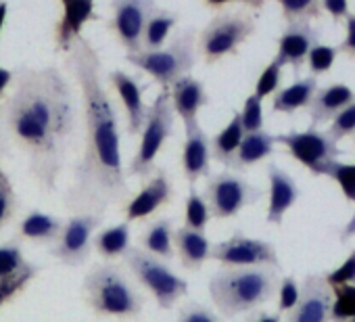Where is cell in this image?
I'll list each match as a JSON object with an SVG mask.
<instances>
[{"instance_id": "cell-1", "label": "cell", "mask_w": 355, "mask_h": 322, "mask_svg": "<svg viewBox=\"0 0 355 322\" xmlns=\"http://www.w3.org/2000/svg\"><path fill=\"white\" fill-rule=\"evenodd\" d=\"M67 71L80 92L84 146L76 161L71 183L63 195L69 212L103 214L130 195L128 170L121 161L119 119L103 82V61L94 44L80 36L65 59Z\"/></svg>"}, {"instance_id": "cell-2", "label": "cell", "mask_w": 355, "mask_h": 322, "mask_svg": "<svg viewBox=\"0 0 355 322\" xmlns=\"http://www.w3.org/2000/svg\"><path fill=\"white\" fill-rule=\"evenodd\" d=\"M80 111L73 86L59 67L21 65L15 69L13 92L0 105V115L44 195L59 189Z\"/></svg>"}, {"instance_id": "cell-3", "label": "cell", "mask_w": 355, "mask_h": 322, "mask_svg": "<svg viewBox=\"0 0 355 322\" xmlns=\"http://www.w3.org/2000/svg\"><path fill=\"white\" fill-rule=\"evenodd\" d=\"M278 272L274 266H224L209 280V297L224 318L261 310L278 295Z\"/></svg>"}, {"instance_id": "cell-4", "label": "cell", "mask_w": 355, "mask_h": 322, "mask_svg": "<svg viewBox=\"0 0 355 322\" xmlns=\"http://www.w3.org/2000/svg\"><path fill=\"white\" fill-rule=\"evenodd\" d=\"M82 297L98 318H138L144 297L115 264H94L82 280Z\"/></svg>"}, {"instance_id": "cell-5", "label": "cell", "mask_w": 355, "mask_h": 322, "mask_svg": "<svg viewBox=\"0 0 355 322\" xmlns=\"http://www.w3.org/2000/svg\"><path fill=\"white\" fill-rule=\"evenodd\" d=\"M197 32L184 30L178 34L167 46H161L157 51H138L128 53L125 61L134 65L136 69L148 74L161 88H169L175 80L191 74L197 65Z\"/></svg>"}, {"instance_id": "cell-6", "label": "cell", "mask_w": 355, "mask_h": 322, "mask_svg": "<svg viewBox=\"0 0 355 322\" xmlns=\"http://www.w3.org/2000/svg\"><path fill=\"white\" fill-rule=\"evenodd\" d=\"M123 262L132 276L155 297L159 310H169L189 295V280L178 276L163 257L142 247H130Z\"/></svg>"}, {"instance_id": "cell-7", "label": "cell", "mask_w": 355, "mask_h": 322, "mask_svg": "<svg viewBox=\"0 0 355 322\" xmlns=\"http://www.w3.org/2000/svg\"><path fill=\"white\" fill-rule=\"evenodd\" d=\"M173 103H171V92L169 88H163L153 105L148 107L146 124L142 128V138L138 144V151L134 153L130 166H128V176L134 178H148L155 170V161L167 138L173 134Z\"/></svg>"}, {"instance_id": "cell-8", "label": "cell", "mask_w": 355, "mask_h": 322, "mask_svg": "<svg viewBox=\"0 0 355 322\" xmlns=\"http://www.w3.org/2000/svg\"><path fill=\"white\" fill-rule=\"evenodd\" d=\"M255 30L257 24L251 13L224 11L216 15L199 34V55L207 65H214L230 55H236L239 49L255 34Z\"/></svg>"}, {"instance_id": "cell-9", "label": "cell", "mask_w": 355, "mask_h": 322, "mask_svg": "<svg viewBox=\"0 0 355 322\" xmlns=\"http://www.w3.org/2000/svg\"><path fill=\"white\" fill-rule=\"evenodd\" d=\"M103 224V214L96 212H73L57 237V241L51 245L49 253L59 264L69 268H80L88 262L92 249H94V232Z\"/></svg>"}, {"instance_id": "cell-10", "label": "cell", "mask_w": 355, "mask_h": 322, "mask_svg": "<svg viewBox=\"0 0 355 322\" xmlns=\"http://www.w3.org/2000/svg\"><path fill=\"white\" fill-rule=\"evenodd\" d=\"M263 197L261 189L247 183L243 176L232 172H218L207 176L205 199L216 220L236 218L245 207L257 203Z\"/></svg>"}, {"instance_id": "cell-11", "label": "cell", "mask_w": 355, "mask_h": 322, "mask_svg": "<svg viewBox=\"0 0 355 322\" xmlns=\"http://www.w3.org/2000/svg\"><path fill=\"white\" fill-rule=\"evenodd\" d=\"M278 144H284L291 157L303 168L311 172V176H326L328 166L343 155L336 140L326 132L318 130V126H309L303 132H288L276 136Z\"/></svg>"}, {"instance_id": "cell-12", "label": "cell", "mask_w": 355, "mask_h": 322, "mask_svg": "<svg viewBox=\"0 0 355 322\" xmlns=\"http://www.w3.org/2000/svg\"><path fill=\"white\" fill-rule=\"evenodd\" d=\"M111 19L107 28L125 53L142 51L144 28L148 19L159 11L157 0H109Z\"/></svg>"}, {"instance_id": "cell-13", "label": "cell", "mask_w": 355, "mask_h": 322, "mask_svg": "<svg viewBox=\"0 0 355 322\" xmlns=\"http://www.w3.org/2000/svg\"><path fill=\"white\" fill-rule=\"evenodd\" d=\"M40 266L26 257L21 239L0 243V310L13 303L40 274Z\"/></svg>"}, {"instance_id": "cell-14", "label": "cell", "mask_w": 355, "mask_h": 322, "mask_svg": "<svg viewBox=\"0 0 355 322\" xmlns=\"http://www.w3.org/2000/svg\"><path fill=\"white\" fill-rule=\"evenodd\" d=\"M214 262L222 266H274L282 268L278 251L272 243L263 239L247 237L243 230H236L230 239L216 243L211 247Z\"/></svg>"}, {"instance_id": "cell-15", "label": "cell", "mask_w": 355, "mask_h": 322, "mask_svg": "<svg viewBox=\"0 0 355 322\" xmlns=\"http://www.w3.org/2000/svg\"><path fill=\"white\" fill-rule=\"evenodd\" d=\"M332 285L326 274H307L301 285L297 305L286 314L291 322H326L332 312Z\"/></svg>"}, {"instance_id": "cell-16", "label": "cell", "mask_w": 355, "mask_h": 322, "mask_svg": "<svg viewBox=\"0 0 355 322\" xmlns=\"http://www.w3.org/2000/svg\"><path fill=\"white\" fill-rule=\"evenodd\" d=\"M173 185L171 178L167 176L165 170H157L155 176H150V180L140 189L138 195H134L125 207V220L128 222H136V220H144L148 216H153L157 210H161L163 205L173 201Z\"/></svg>"}, {"instance_id": "cell-17", "label": "cell", "mask_w": 355, "mask_h": 322, "mask_svg": "<svg viewBox=\"0 0 355 322\" xmlns=\"http://www.w3.org/2000/svg\"><path fill=\"white\" fill-rule=\"evenodd\" d=\"M96 0H69L63 5V15L55 26V51L67 55L76 40L82 36V30L90 22H98L101 17L94 11Z\"/></svg>"}, {"instance_id": "cell-18", "label": "cell", "mask_w": 355, "mask_h": 322, "mask_svg": "<svg viewBox=\"0 0 355 322\" xmlns=\"http://www.w3.org/2000/svg\"><path fill=\"white\" fill-rule=\"evenodd\" d=\"M320 42V30L313 28L309 22H293L284 28L278 38V59L284 65H291L299 71L311 53V49Z\"/></svg>"}, {"instance_id": "cell-19", "label": "cell", "mask_w": 355, "mask_h": 322, "mask_svg": "<svg viewBox=\"0 0 355 322\" xmlns=\"http://www.w3.org/2000/svg\"><path fill=\"white\" fill-rule=\"evenodd\" d=\"M171 103L175 109V115L182 119L184 130H193L199 126V111L209 105V94L205 90V84L191 74L182 76L169 86Z\"/></svg>"}, {"instance_id": "cell-20", "label": "cell", "mask_w": 355, "mask_h": 322, "mask_svg": "<svg viewBox=\"0 0 355 322\" xmlns=\"http://www.w3.org/2000/svg\"><path fill=\"white\" fill-rule=\"evenodd\" d=\"M109 84L115 88V92L121 99V105L125 109V117H128V134L134 136L138 132H142L144 124H146V115H148V107L144 105V86L130 74H125L123 69H113L107 76Z\"/></svg>"}, {"instance_id": "cell-21", "label": "cell", "mask_w": 355, "mask_h": 322, "mask_svg": "<svg viewBox=\"0 0 355 322\" xmlns=\"http://www.w3.org/2000/svg\"><path fill=\"white\" fill-rule=\"evenodd\" d=\"M211 138L201 126L187 130V140L182 144V174L191 185H197L203 176L211 174Z\"/></svg>"}, {"instance_id": "cell-22", "label": "cell", "mask_w": 355, "mask_h": 322, "mask_svg": "<svg viewBox=\"0 0 355 322\" xmlns=\"http://www.w3.org/2000/svg\"><path fill=\"white\" fill-rule=\"evenodd\" d=\"M266 172H268V183H270V205L266 212V220H268V224L280 226L286 212L297 203L301 193H299V187L293 180V176L286 174L276 164H270Z\"/></svg>"}, {"instance_id": "cell-23", "label": "cell", "mask_w": 355, "mask_h": 322, "mask_svg": "<svg viewBox=\"0 0 355 322\" xmlns=\"http://www.w3.org/2000/svg\"><path fill=\"white\" fill-rule=\"evenodd\" d=\"M173 245H175V255L180 257L182 268L193 270V272L199 270L211 257V247H214L205 230L193 228L189 224L175 230Z\"/></svg>"}, {"instance_id": "cell-24", "label": "cell", "mask_w": 355, "mask_h": 322, "mask_svg": "<svg viewBox=\"0 0 355 322\" xmlns=\"http://www.w3.org/2000/svg\"><path fill=\"white\" fill-rule=\"evenodd\" d=\"M353 101H355V92L347 84H330V86L318 88L313 101L307 107L311 126L332 121V117Z\"/></svg>"}, {"instance_id": "cell-25", "label": "cell", "mask_w": 355, "mask_h": 322, "mask_svg": "<svg viewBox=\"0 0 355 322\" xmlns=\"http://www.w3.org/2000/svg\"><path fill=\"white\" fill-rule=\"evenodd\" d=\"M63 226H65L63 218H59L55 214L40 212V210H32L21 218V222L17 226V239L51 247L57 241V237L61 235Z\"/></svg>"}, {"instance_id": "cell-26", "label": "cell", "mask_w": 355, "mask_h": 322, "mask_svg": "<svg viewBox=\"0 0 355 322\" xmlns=\"http://www.w3.org/2000/svg\"><path fill=\"white\" fill-rule=\"evenodd\" d=\"M276 136L263 132V130H255V132H245L241 146L236 149L232 161H230V170L234 172H245L249 168H253L259 161H263L266 157L274 155L276 149Z\"/></svg>"}, {"instance_id": "cell-27", "label": "cell", "mask_w": 355, "mask_h": 322, "mask_svg": "<svg viewBox=\"0 0 355 322\" xmlns=\"http://www.w3.org/2000/svg\"><path fill=\"white\" fill-rule=\"evenodd\" d=\"M318 88L320 86H318L315 76L299 78L291 86L280 88L278 92H274L272 111L274 113H295V111H299L303 107H309V103L313 101Z\"/></svg>"}, {"instance_id": "cell-28", "label": "cell", "mask_w": 355, "mask_h": 322, "mask_svg": "<svg viewBox=\"0 0 355 322\" xmlns=\"http://www.w3.org/2000/svg\"><path fill=\"white\" fill-rule=\"evenodd\" d=\"M173 220L171 218H157L153 220L140 235V247L163 257V260H171L175 255V245H173Z\"/></svg>"}, {"instance_id": "cell-29", "label": "cell", "mask_w": 355, "mask_h": 322, "mask_svg": "<svg viewBox=\"0 0 355 322\" xmlns=\"http://www.w3.org/2000/svg\"><path fill=\"white\" fill-rule=\"evenodd\" d=\"M245 132L247 130L243 126V115H241V111H234L228 126L211 138V157L218 161V164L230 168V161H232L236 149L241 146Z\"/></svg>"}, {"instance_id": "cell-30", "label": "cell", "mask_w": 355, "mask_h": 322, "mask_svg": "<svg viewBox=\"0 0 355 322\" xmlns=\"http://www.w3.org/2000/svg\"><path fill=\"white\" fill-rule=\"evenodd\" d=\"M130 247H132V232L128 220L94 235V249L103 260L123 257Z\"/></svg>"}, {"instance_id": "cell-31", "label": "cell", "mask_w": 355, "mask_h": 322, "mask_svg": "<svg viewBox=\"0 0 355 322\" xmlns=\"http://www.w3.org/2000/svg\"><path fill=\"white\" fill-rule=\"evenodd\" d=\"M178 24V15L175 13H169V11H163L159 9L146 24L144 28V38H142V49L146 51H157L165 44L169 32L175 28Z\"/></svg>"}, {"instance_id": "cell-32", "label": "cell", "mask_w": 355, "mask_h": 322, "mask_svg": "<svg viewBox=\"0 0 355 322\" xmlns=\"http://www.w3.org/2000/svg\"><path fill=\"white\" fill-rule=\"evenodd\" d=\"M274 3L280 7L286 24L313 22V19H320L324 13L322 0H274Z\"/></svg>"}, {"instance_id": "cell-33", "label": "cell", "mask_w": 355, "mask_h": 322, "mask_svg": "<svg viewBox=\"0 0 355 322\" xmlns=\"http://www.w3.org/2000/svg\"><path fill=\"white\" fill-rule=\"evenodd\" d=\"M334 299H332V312L330 320L347 322L355 318V282H343L332 287Z\"/></svg>"}, {"instance_id": "cell-34", "label": "cell", "mask_w": 355, "mask_h": 322, "mask_svg": "<svg viewBox=\"0 0 355 322\" xmlns=\"http://www.w3.org/2000/svg\"><path fill=\"white\" fill-rule=\"evenodd\" d=\"M211 218L214 216H211L207 199L199 195L195 185H191V193H189L187 210H184V224H189L193 228H199V230H205Z\"/></svg>"}, {"instance_id": "cell-35", "label": "cell", "mask_w": 355, "mask_h": 322, "mask_svg": "<svg viewBox=\"0 0 355 322\" xmlns=\"http://www.w3.org/2000/svg\"><path fill=\"white\" fill-rule=\"evenodd\" d=\"M17 210H19V197L15 193L9 174L0 166V230L17 216Z\"/></svg>"}, {"instance_id": "cell-36", "label": "cell", "mask_w": 355, "mask_h": 322, "mask_svg": "<svg viewBox=\"0 0 355 322\" xmlns=\"http://www.w3.org/2000/svg\"><path fill=\"white\" fill-rule=\"evenodd\" d=\"M326 176L340 187L349 203H355V164H343V161L334 159L326 170Z\"/></svg>"}, {"instance_id": "cell-37", "label": "cell", "mask_w": 355, "mask_h": 322, "mask_svg": "<svg viewBox=\"0 0 355 322\" xmlns=\"http://www.w3.org/2000/svg\"><path fill=\"white\" fill-rule=\"evenodd\" d=\"M282 69H284V63H282L278 57H274V59L263 67V71H261V76L257 78V84H255V92H257L261 99H266V96L278 92V88H280V78H282Z\"/></svg>"}, {"instance_id": "cell-38", "label": "cell", "mask_w": 355, "mask_h": 322, "mask_svg": "<svg viewBox=\"0 0 355 322\" xmlns=\"http://www.w3.org/2000/svg\"><path fill=\"white\" fill-rule=\"evenodd\" d=\"M328 134L338 142L345 138H353L355 136V101L349 103L343 111H338L328 128Z\"/></svg>"}, {"instance_id": "cell-39", "label": "cell", "mask_w": 355, "mask_h": 322, "mask_svg": "<svg viewBox=\"0 0 355 322\" xmlns=\"http://www.w3.org/2000/svg\"><path fill=\"white\" fill-rule=\"evenodd\" d=\"M338 46H328V44H315L307 57V65L311 69L313 76H320V74H326L332 69L334 61H336V55H338Z\"/></svg>"}, {"instance_id": "cell-40", "label": "cell", "mask_w": 355, "mask_h": 322, "mask_svg": "<svg viewBox=\"0 0 355 322\" xmlns=\"http://www.w3.org/2000/svg\"><path fill=\"white\" fill-rule=\"evenodd\" d=\"M220 312L216 314L209 305H203L199 301H187L178 310V320L180 322H218Z\"/></svg>"}, {"instance_id": "cell-41", "label": "cell", "mask_w": 355, "mask_h": 322, "mask_svg": "<svg viewBox=\"0 0 355 322\" xmlns=\"http://www.w3.org/2000/svg\"><path fill=\"white\" fill-rule=\"evenodd\" d=\"M261 96L257 92L249 94L245 101V107L241 111L243 115V126L247 132H255V130H263V109H261Z\"/></svg>"}, {"instance_id": "cell-42", "label": "cell", "mask_w": 355, "mask_h": 322, "mask_svg": "<svg viewBox=\"0 0 355 322\" xmlns=\"http://www.w3.org/2000/svg\"><path fill=\"white\" fill-rule=\"evenodd\" d=\"M299 295H301V287L297 285V280L293 276L282 278L280 289H278V312L288 314L297 305Z\"/></svg>"}, {"instance_id": "cell-43", "label": "cell", "mask_w": 355, "mask_h": 322, "mask_svg": "<svg viewBox=\"0 0 355 322\" xmlns=\"http://www.w3.org/2000/svg\"><path fill=\"white\" fill-rule=\"evenodd\" d=\"M326 280L334 287V285H343V282H355V247L353 251L347 255V260L338 266L326 272Z\"/></svg>"}, {"instance_id": "cell-44", "label": "cell", "mask_w": 355, "mask_h": 322, "mask_svg": "<svg viewBox=\"0 0 355 322\" xmlns=\"http://www.w3.org/2000/svg\"><path fill=\"white\" fill-rule=\"evenodd\" d=\"M345 28H347V34H345V40L338 44V51L345 57L355 61V13H349V17L345 19Z\"/></svg>"}, {"instance_id": "cell-45", "label": "cell", "mask_w": 355, "mask_h": 322, "mask_svg": "<svg viewBox=\"0 0 355 322\" xmlns=\"http://www.w3.org/2000/svg\"><path fill=\"white\" fill-rule=\"evenodd\" d=\"M322 7L334 24H343L349 17V0H322Z\"/></svg>"}, {"instance_id": "cell-46", "label": "cell", "mask_w": 355, "mask_h": 322, "mask_svg": "<svg viewBox=\"0 0 355 322\" xmlns=\"http://www.w3.org/2000/svg\"><path fill=\"white\" fill-rule=\"evenodd\" d=\"M205 3H207V7H211V9H220V7H226V5H230V3H239V5H245V7H249V9L261 11V9L266 7L268 0H205Z\"/></svg>"}, {"instance_id": "cell-47", "label": "cell", "mask_w": 355, "mask_h": 322, "mask_svg": "<svg viewBox=\"0 0 355 322\" xmlns=\"http://www.w3.org/2000/svg\"><path fill=\"white\" fill-rule=\"evenodd\" d=\"M13 153V140L5 128V121H3V115H0V161L3 159H9Z\"/></svg>"}, {"instance_id": "cell-48", "label": "cell", "mask_w": 355, "mask_h": 322, "mask_svg": "<svg viewBox=\"0 0 355 322\" xmlns=\"http://www.w3.org/2000/svg\"><path fill=\"white\" fill-rule=\"evenodd\" d=\"M13 80H15V71H11V69L0 65V103L5 101L7 88H9V84H13Z\"/></svg>"}, {"instance_id": "cell-49", "label": "cell", "mask_w": 355, "mask_h": 322, "mask_svg": "<svg viewBox=\"0 0 355 322\" xmlns=\"http://www.w3.org/2000/svg\"><path fill=\"white\" fill-rule=\"evenodd\" d=\"M355 237V214L351 216V220L343 226V230L338 232V241L340 243H347L349 239H353Z\"/></svg>"}, {"instance_id": "cell-50", "label": "cell", "mask_w": 355, "mask_h": 322, "mask_svg": "<svg viewBox=\"0 0 355 322\" xmlns=\"http://www.w3.org/2000/svg\"><path fill=\"white\" fill-rule=\"evenodd\" d=\"M253 318L257 322H280L282 320V312H259Z\"/></svg>"}, {"instance_id": "cell-51", "label": "cell", "mask_w": 355, "mask_h": 322, "mask_svg": "<svg viewBox=\"0 0 355 322\" xmlns=\"http://www.w3.org/2000/svg\"><path fill=\"white\" fill-rule=\"evenodd\" d=\"M7 15H9V3H5V0H0V32H3V28H5Z\"/></svg>"}, {"instance_id": "cell-52", "label": "cell", "mask_w": 355, "mask_h": 322, "mask_svg": "<svg viewBox=\"0 0 355 322\" xmlns=\"http://www.w3.org/2000/svg\"><path fill=\"white\" fill-rule=\"evenodd\" d=\"M65 3H69V0H61V5H65Z\"/></svg>"}, {"instance_id": "cell-53", "label": "cell", "mask_w": 355, "mask_h": 322, "mask_svg": "<svg viewBox=\"0 0 355 322\" xmlns=\"http://www.w3.org/2000/svg\"><path fill=\"white\" fill-rule=\"evenodd\" d=\"M353 322H355V318H353Z\"/></svg>"}]
</instances>
